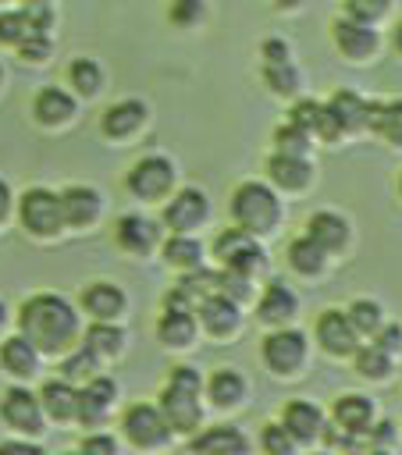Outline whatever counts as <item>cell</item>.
I'll return each mask as SVG.
<instances>
[{"label": "cell", "mask_w": 402, "mask_h": 455, "mask_svg": "<svg viewBox=\"0 0 402 455\" xmlns=\"http://www.w3.org/2000/svg\"><path fill=\"white\" fill-rule=\"evenodd\" d=\"M171 384L199 395V384H203V380H199V373H196L192 366H174V370H171Z\"/></svg>", "instance_id": "obj_49"}, {"label": "cell", "mask_w": 402, "mask_h": 455, "mask_svg": "<svg viewBox=\"0 0 402 455\" xmlns=\"http://www.w3.org/2000/svg\"><path fill=\"white\" fill-rule=\"evenodd\" d=\"M213 252L221 256L224 267H235V270H245V274H253L256 267H263V252H260V245L253 242V235H249L245 228L224 231V235L213 242Z\"/></svg>", "instance_id": "obj_4"}, {"label": "cell", "mask_w": 402, "mask_h": 455, "mask_svg": "<svg viewBox=\"0 0 402 455\" xmlns=\"http://www.w3.org/2000/svg\"><path fill=\"white\" fill-rule=\"evenodd\" d=\"M388 4H391V0H345L349 14L359 18V21H377V18L388 11Z\"/></svg>", "instance_id": "obj_45"}, {"label": "cell", "mask_w": 402, "mask_h": 455, "mask_svg": "<svg viewBox=\"0 0 402 455\" xmlns=\"http://www.w3.org/2000/svg\"><path fill=\"white\" fill-rule=\"evenodd\" d=\"M263 75H267V82H270L277 92H292V89L299 85V75H295V68H292L288 60H281V64H267Z\"/></svg>", "instance_id": "obj_41"}, {"label": "cell", "mask_w": 402, "mask_h": 455, "mask_svg": "<svg viewBox=\"0 0 402 455\" xmlns=\"http://www.w3.org/2000/svg\"><path fill=\"white\" fill-rule=\"evenodd\" d=\"M160 412H164L167 427H174V430H196V423H199L196 391H185V387L167 384V391L160 395Z\"/></svg>", "instance_id": "obj_10"}, {"label": "cell", "mask_w": 402, "mask_h": 455, "mask_svg": "<svg viewBox=\"0 0 402 455\" xmlns=\"http://www.w3.org/2000/svg\"><path fill=\"white\" fill-rule=\"evenodd\" d=\"M82 306H85L96 320H114V316L125 309V291L114 288V284H107V281H100V284H89V288L82 291Z\"/></svg>", "instance_id": "obj_16"}, {"label": "cell", "mask_w": 402, "mask_h": 455, "mask_svg": "<svg viewBox=\"0 0 402 455\" xmlns=\"http://www.w3.org/2000/svg\"><path fill=\"white\" fill-rule=\"evenodd\" d=\"M398 188H402V181H398Z\"/></svg>", "instance_id": "obj_61"}, {"label": "cell", "mask_w": 402, "mask_h": 455, "mask_svg": "<svg viewBox=\"0 0 402 455\" xmlns=\"http://www.w3.org/2000/svg\"><path fill=\"white\" fill-rule=\"evenodd\" d=\"M60 370H64L68 380H71V377H92V370H96V352H92V348H82V352L68 355Z\"/></svg>", "instance_id": "obj_43"}, {"label": "cell", "mask_w": 402, "mask_h": 455, "mask_svg": "<svg viewBox=\"0 0 402 455\" xmlns=\"http://www.w3.org/2000/svg\"><path fill=\"white\" fill-rule=\"evenodd\" d=\"M327 107H331V114L338 117L342 132H345V128H349V132H352V128H363V124H366V114H370V103H366L363 96H356V92H345V89L334 92Z\"/></svg>", "instance_id": "obj_23"}, {"label": "cell", "mask_w": 402, "mask_h": 455, "mask_svg": "<svg viewBox=\"0 0 402 455\" xmlns=\"http://www.w3.org/2000/svg\"><path fill=\"white\" fill-rule=\"evenodd\" d=\"M174 181V171H171V160L164 156H142L132 171H128V188L139 196V199H157L171 188Z\"/></svg>", "instance_id": "obj_5"}, {"label": "cell", "mask_w": 402, "mask_h": 455, "mask_svg": "<svg viewBox=\"0 0 402 455\" xmlns=\"http://www.w3.org/2000/svg\"><path fill=\"white\" fill-rule=\"evenodd\" d=\"M263 57H267V64H281V60H288V46L281 39H267L263 43Z\"/></svg>", "instance_id": "obj_52"}, {"label": "cell", "mask_w": 402, "mask_h": 455, "mask_svg": "<svg viewBox=\"0 0 402 455\" xmlns=\"http://www.w3.org/2000/svg\"><path fill=\"white\" fill-rule=\"evenodd\" d=\"M4 320H7V309H4V302H0V327H4Z\"/></svg>", "instance_id": "obj_58"}, {"label": "cell", "mask_w": 402, "mask_h": 455, "mask_svg": "<svg viewBox=\"0 0 402 455\" xmlns=\"http://www.w3.org/2000/svg\"><path fill=\"white\" fill-rule=\"evenodd\" d=\"M324 252H327V249L306 235V238H295V242L288 245V263H292L299 274H317V270L324 267Z\"/></svg>", "instance_id": "obj_31"}, {"label": "cell", "mask_w": 402, "mask_h": 455, "mask_svg": "<svg viewBox=\"0 0 402 455\" xmlns=\"http://www.w3.org/2000/svg\"><path fill=\"white\" fill-rule=\"evenodd\" d=\"M285 427H288V434H292L295 441H310V437L320 434L324 416H320V409L310 405V402H288V405H285Z\"/></svg>", "instance_id": "obj_20"}, {"label": "cell", "mask_w": 402, "mask_h": 455, "mask_svg": "<svg viewBox=\"0 0 402 455\" xmlns=\"http://www.w3.org/2000/svg\"><path fill=\"white\" fill-rule=\"evenodd\" d=\"M0 451H28V455H39V448H36V444H21V441H4V444H0Z\"/></svg>", "instance_id": "obj_54"}, {"label": "cell", "mask_w": 402, "mask_h": 455, "mask_svg": "<svg viewBox=\"0 0 402 455\" xmlns=\"http://www.w3.org/2000/svg\"><path fill=\"white\" fill-rule=\"evenodd\" d=\"M82 448H85V451H107V455H110V451H114V441H110V437H85Z\"/></svg>", "instance_id": "obj_53"}, {"label": "cell", "mask_w": 402, "mask_h": 455, "mask_svg": "<svg viewBox=\"0 0 402 455\" xmlns=\"http://www.w3.org/2000/svg\"><path fill=\"white\" fill-rule=\"evenodd\" d=\"M302 355H306V341H302L299 331H277V334H270V338L263 341V359H267L270 370H277V373L295 370V366L302 363Z\"/></svg>", "instance_id": "obj_8"}, {"label": "cell", "mask_w": 402, "mask_h": 455, "mask_svg": "<svg viewBox=\"0 0 402 455\" xmlns=\"http://www.w3.org/2000/svg\"><path fill=\"white\" fill-rule=\"evenodd\" d=\"M199 14H203V0H174V7H171V18L178 25H192Z\"/></svg>", "instance_id": "obj_48"}, {"label": "cell", "mask_w": 402, "mask_h": 455, "mask_svg": "<svg viewBox=\"0 0 402 455\" xmlns=\"http://www.w3.org/2000/svg\"><path fill=\"white\" fill-rule=\"evenodd\" d=\"M121 341H125V334H121L117 327H110L107 320H96V323L85 331V348H92L96 355H114V352L121 348Z\"/></svg>", "instance_id": "obj_33"}, {"label": "cell", "mask_w": 402, "mask_h": 455, "mask_svg": "<svg viewBox=\"0 0 402 455\" xmlns=\"http://www.w3.org/2000/svg\"><path fill=\"white\" fill-rule=\"evenodd\" d=\"M60 213H64V224H75V228L89 224L100 213V196L92 188H85V185H71L60 196Z\"/></svg>", "instance_id": "obj_15"}, {"label": "cell", "mask_w": 402, "mask_h": 455, "mask_svg": "<svg viewBox=\"0 0 402 455\" xmlns=\"http://www.w3.org/2000/svg\"><path fill=\"white\" fill-rule=\"evenodd\" d=\"M292 444H295V437L288 434L285 423H270V427L263 430V448H267V451H274V455H288Z\"/></svg>", "instance_id": "obj_44"}, {"label": "cell", "mask_w": 402, "mask_h": 455, "mask_svg": "<svg viewBox=\"0 0 402 455\" xmlns=\"http://www.w3.org/2000/svg\"><path fill=\"white\" fill-rule=\"evenodd\" d=\"M0 416H4L11 427L25 430V434H39V427H43V405H39V398H36L32 391H25V387H11V391L4 395Z\"/></svg>", "instance_id": "obj_6"}, {"label": "cell", "mask_w": 402, "mask_h": 455, "mask_svg": "<svg viewBox=\"0 0 402 455\" xmlns=\"http://www.w3.org/2000/svg\"><path fill=\"white\" fill-rule=\"evenodd\" d=\"M395 46H398V53H402V21L395 25Z\"/></svg>", "instance_id": "obj_57"}, {"label": "cell", "mask_w": 402, "mask_h": 455, "mask_svg": "<svg viewBox=\"0 0 402 455\" xmlns=\"http://www.w3.org/2000/svg\"><path fill=\"white\" fill-rule=\"evenodd\" d=\"M356 370H359L363 377H388V370H391V352H384V348L374 341V345H366V348L356 352Z\"/></svg>", "instance_id": "obj_36"}, {"label": "cell", "mask_w": 402, "mask_h": 455, "mask_svg": "<svg viewBox=\"0 0 402 455\" xmlns=\"http://www.w3.org/2000/svg\"><path fill=\"white\" fill-rule=\"evenodd\" d=\"M349 323L356 327V334H374L381 327V306L370 299H359L349 306Z\"/></svg>", "instance_id": "obj_37"}, {"label": "cell", "mask_w": 402, "mask_h": 455, "mask_svg": "<svg viewBox=\"0 0 402 455\" xmlns=\"http://www.w3.org/2000/svg\"><path fill=\"white\" fill-rule=\"evenodd\" d=\"M199 320L210 334H228L238 327V302L228 295H203L199 299Z\"/></svg>", "instance_id": "obj_14"}, {"label": "cell", "mask_w": 402, "mask_h": 455, "mask_svg": "<svg viewBox=\"0 0 402 455\" xmlns=\"http://www.w3.org/2000/svg\"><path fill=\"white\" fill-rule=\"evenodd\" d=\"M25 4H46V0H25Z\"/></svg>", "instance_id": "obj_60"}, {"label": "cell", "mask_w": 402, "mask_h": 455, "mask_svg": "<svg viewBox=\"0 0 402 455\" xmlns=\"http://www.w3.org/2000/svg\"><path fill=\"white\" fill-rule=\"evenodd\" d=\"M203 217H206V196L196 192V188L178 192V196L167 203V210H164V220H167V228H174V231H189V228H196Z\"/></svg>", "instance_id": "obj_13"}, {"label": "cell", "mask_w": 402, "mask_h": 455, "mask_svg": "<svg viewBox=\"0 0 402 455\" xmlns=\"http://www.w3.org/2000/svg\"><path fill=\"white\" fill-rule=\"evenodd\" d=\"M18 50H21L25 60H46L50 57V39H46V32H39V36H28L25 43H18Z\"/></svg>", "instance_id": "obj_47"}, {"label": "cell", "mask_w": 402, "mask_h": 455, "mask_svg": "<svg viewBox=\"0 0 402 455\" xmlns=\"http://www.w3.org/2000/svg\"><path fill=\"white\" fill-rule=\"evenodd\" d=\"M267 171H270V178H274L277 185H285V188H302V185L310 181V167H306V160H302V156H292V153H277V156H270Z\"/></svg>", "instance_id": "obj_28"}, {"label": "cell", "mask_w": 402, "mask_h": 455, "mask_svg": "<svg viewBox=\"0 0 402 455\" xmlns=\"http://www.w3.org/2000/svg\"><path fill=\"white\" fill-rule=\"evenodd\" d=\"M310 139V132H302L299 124H285V128H277V135H274V142H277V153H292V156H302L306 153V142Z\"/></svg>", "instance_id": "obj_40"}, {"label": "cell", "mask_w": 402, "mask_h": 455, "mask_svg": "<svg viewBox=\"0 0 402 455\" xmlns=\"http://www.w3.org/2000/svg\"><path fill=\"white\" fill-rule=\"evenodd\" d=\"M21 224L32 231V235H57L60 224H64V213H60V196L46 192V188H28L21 196Z\"/></svg>", "instance_id": "obj_3"}, {"label": "cell", "mask_w": 402, "mask_h": 455, "mask_svg": "<svg viewBox=\"0 0 402 455\" xmlns=\"http://www.w3.org/2000/svg\"><path fill=\"white\" fill-rule=\"evenodd\" d=\"M68 75H71V85H75L78 92H85V96H92V92L100 89V82H103V75H100V68H96L92 60H75V64L68 68Z\"/></svg>", "instance_id": "obj_38"}, {"label": "cell", "mask_w": 402, "mask_h": 455, "mask_svg": "<svg viewBox=\"0 0 402 455\" xmlns=\"http://www.w3.org/2000/svg\"><path fill=\"white\" fill-rule=\"evenodd\" d=\"M306 235H310L313 242H320L324 249H342L345 238H349V224H345L338 213H313Z\"/></svg>", "instance_id": "obj_24"}, {"label": "cell", "mask_w": 402, "mask_h": 455, "mask_svg": "<svg viewBox=\"0 0 402 455\" xmlns=\"http://www.w3.org/2000/svg\"><path fill=\"white\" fill-rule=\"evenodd\" d=\"M167 430H171V427H167L164 412L153 409V405H132V409L125 412V434H128L135 444H142V448L167 441Z\"/></svg>", "instance_id": "obj_7"}, {"label": "cell", "mask_w": 402, "mask_h": 455, "mask_svg": "<svg viewBox=\"0 0 402 455\" xmlns=\"http://www.w3.org/2000/svg\"><path fill=\"white\" fill-rule=\"evenodd\" d=\"M317 338H320V345H324L327 352H334V355L356 352V327H352L349 316L338 313V309H327V313L317 320Z\"/></svg>", "instance_id": "obj_11"}, {"label": "cell", "mask_w": 402, "mask_h": 455, "mask_svg": "<svg viewBox=\"0 0 402 455\" xmlns=\"http://www.w3.org/2000/svg\"><path fill=\"white\" fill-rule=\"evenodd\" d=\"M39 405L53 416V419H71L75 416V405H78V391L64 380H46L43 391H39Z\"/></svg>", "instance_id": "obj_19"}, {"label": "cell", "mask_w": 402, "mask_h": 455, "mask_svg": "<svg viewBox=\"0 0 402 455\" xmlns=\"http://www.w3.org/2000/svg\"><path fill=\"white\" fill-rule=\"evenodd\" d=\"M7 206H11V192H7V185L0 181V220L7 217Z\"/></svg>", "instance_id": "obj_56"}, {"label": "cell", "mask_w": 402, "mask_h": 455, "mask_svg": "<svg viewBox=\"0 0 402 455\" xmlns=\"http://www.w3.org/2000/svg\"><path fill=\"white\" fill-rule=\"evenodd\" d=\"M217 288H221V295L242 302L249 295V274L245 270H235V267H224V274H217Z\"/></svg>", "instance_id": "obj_39"}, {"label": "cell", "mask_w": 402, "mask_h": 455, "mask_svg": "<svg viewBox=\"0 0 402 455\" xmlns=\"http://www.w3.org/2000/svg\"><path fill=\"white\" fill-rule=\"evenodd\" d=\"M164 256H167V263H171V267L192 270V267H199L203 249H199V242H192V238H185V235H174V238L164 245Z\"/></svg>", "instance_id": "obj_34"}, {"label": "cell", "mask_w": 402, "mask_h": 455, "mask_svg": "<svg viewBox=\"0 0 402 455\" xmlns=\"http://www.w3.org/2000/svg\"><path fill=\"white\" fill-rule=\"evenodd\" d=\"M249 444H245V437L235 430V427H217V430H206L203 437H196L192 441V451H245Z\"/></svg>", "instance_id": "obj_30"}, {"label": "cell", "mask_w": 402, "mask_h": 455, "mask_svg": "<svg viewBox=\"0 0 402 455\" xmlns=\"http://www.w3.org/2000/svg\"><path fill=\"white\" fill-rule=\"evenodd\" d=\"M334 43L349 57H370L377 50V32L370 28V21H359L349 14V18L334 21Z\"/></svg>", "instance_id": "obj_9"}, {"label": "cell", "mask_w": 402, "mask_h": 455, "mask_svg": "<svg viewBox=\"0 0 402 455\" xmlns=\"http://www.w3.org/2000/svg\"><path fill=\"white\" fill-rule=\"evenodd\" d=\"M313 132H320L324 139H338L342 124H338V117L331 114V107H320V114H317V128H313Z\"/></svg>", "instance_id": "obj_51"}, {"label": "cell", "mask_w": 402, "mask_h": 455, "mask_svg": "<svg viewBox=\"0 0 402 455\" xmlns=\"http://www.w3.org/2000/svg\"><path fill=\"white\" fill-rule=\"evenodd\" d=\"M391 437H395V430H391V423H381V427L374 430V441H381V444H384V441H391Z\"/></svg>", "instance_id": "obj_55"}, {"label": "cell", "mask_w": 402, "mask_h": 455, "mask_svg": "<svg viewBox=\"0 0 402 455\" xmlns=\"http://www.w3.org/2000/svg\"><path fill=\"white\" fill-rule=\"evenodd\" d=\"M110 402H114V380H107V377H92V380L78 391L75 416H78L85 427H92V423H100V419L107 416Z\"/></svg>", "instance_id": "obj_12"}, {"label": "cell", "mask_w": 402, "mask_h": 455, "mask_svg": "<svg viewBox=\"0 0 402 455\" xmlns=\"http://www.w3.org/2000/svg\"><path fill=\"white\" fill-rule=\"evenodd\" d=\"M245 395V380L235 373V370H217L210 377V398L217 405H235L238 398Z\"/></svg>", "instance_id": "obj_32"}, {"label": "cell", "mask_w": 402, "mask_h": 455, "mask_svg": "<svg viewBox=\"0 0 402 455\" xmlns=\"http://www.w3.org/2000/svg\"><path fill=\"white\" fill-rule=\"evenodd\" d=\"M277 4H285V7H288V4H299V0H277Z\"/></svg>", "instance_id": "obj_59"}, {"label": "cell", "mask_w": 402, "mask_h": 455, "mask_svg": "<svg viewBox=\"0 0 402 455\" xmlns=\"http://www.w3.org/2000/svg\"><path fill=\"white\" fill-rule=\"evenodd\" d=\"M366 124H370L381 139L402 146V100H391V103H370Z\"/></svg>", "instance_id": "obj_21"}, {"label": "cell", "mask_w": 402, "mask_h": 455, "mask_svg": "<svg viewBox=\"0 0 402 455\" xmlns=\"http://www.w3.org/2000/svg\"><path fill=\"white\" fill-rule=\"evenodd\" d=\"M178 288H181V291H185L189 299H203V295H206L210 288H217V274H210V270H199V267H192V274H189V277H185V281H181Z\"/></svg>", "instance_id": "obj_42"}, {"label": "cell", "mask_w": 402, "mask_h": 455, "mask_svg": "<svg viewBox=\"0 0 402 455\" xmlns=\"http://www.w3.org/2000/svg\"><path fill=\"white\" fill-rule=\"evenodd\" d=\"M28 36H39V28L32 25L28 11H11V14H0V43H25Z\"/></svg>", "instance_id": "obj_35"}, {"label": "cell", "mask_w": 402, "mask_h": 455, "mask_svg": "<svg viewBox=\"0 0 402 455\" xmlns=\"http://www.w3.org/2000/svg\"><path fill=\"white\" fill-rule=\"evenodd\" d=\"M334 419L345 430H366L370 419H374V405L363 395H345V398L334 402Z\"/></svg>", "instance_id": "obj_27"}, {"label": "cell", "mask_w": 402, "mask_h": 455, "mask_svg": "<svg viewBox=\"0 0 402 455\" xmlns=\"http://www.w3.org/2000/svg\"><path fill=\"white\" fill-rule=\"evenodd\" d=\"M142 121H146V107H142L139 100H125V103H114V107L103 114V132L114 135V139H121V135L135 132Z\"/></svg>", "instance_id": "obj_22"}, {"label": "cell", "mask_w": 402, "mask_h": 455, "mask_svg": "<svg viewBox=\"0 0 402 455\" xmlns=\"http://www.w3.org/2000/svg\"><path fill=\"white\" fill-rule=\"evenodd\" d=\"M75 114V100L64 92V89H43L39 96H36V117L43 121V124H60V121H68Z\"/></svg>", "instance_id": "obj_25"}, {"label": "cell", "mask_w": 402, "mask_h": 455, "mask_svg": "<svg viewBox=\"0 0 402 455\" xmlns=\"http://www.w3.org/2000/svg\"><path fill=\"white\" fill-rule=\"evenodd\" d=\"M117 242L132 252H149V245L157 242V224L139 213H125L117 220Z\"/></svg>", "instance_id": "obj_17"}, {"label": "cell", "mask_w": 402, "mask_h": 455, "mask_svg": "<svg viewBox=\"0 0 402 455\" xmlns=\"http://www.w3.org/2000/svg\"><path fill=\"white\" fill-rule=\"evenodd\" d=\"M36 352H39V348H36L25 334H14V338H7V341L0 345V363H4L7 373L28 377V373L36 370Z\"/></svg>", "instance_id": "obj_18"}, {"label": "cell", "mask_w": 402, "mask_h": 455, "mask_svg": "<svg viewBox=\"0 0 402 455\" xmlns=\"http://www.w3.org/2000/svg\"><path fill=\"white\" fill-rule=\"evenodd\" d=\"M18 323H21V334L39 348V352H60L75 341L78 334V316L71 309L68 299L53 295V291H43V295H32L21 313H18Z\"/></svg>", "instance_id": "obj_1"}, {"label": "cell", "mask_w": 402, "mask_h": 455, "mask_svg": "<svg viewBox=\"0 0 402 455\" xmlns=\"http://www.w3.org/2000/svg\"><path fill=\"white\" fill-rule=\"evenodd\" d=\"M317 114H320V103L302 100V103L292 107V124H299L302 132H313V128H317Z\"/></svg>", "instance_id": "obj_46"}, {"label": "cell", "mask_w": 402, "mask_h": 455, "mask_svg": "<svg viewBox=\"0 0 402 455\" xmlns=\"http://www.w3.org/2000/svg\"><path fill=\"white\" fill-rule=\"evenodd\" d=\"M231 217L238 228H245L249 235H260V231H270L274 220H277V199L270 188H263L260 181H245L235 188L231 196Z\"/></svg>", "instance_id": "obj_2"}, {"label": "cell", "mask_w": 402, "mask_h": 455, "mask_svg": "<svg viewBox=\"0 0 402 455\" xmlns=\"http://www.w3.org/2000/svg\"><path fill=\"white\" fill-rule=\"evenodd\" d=\"M374 334H377V345H381L384 352H398V348H402V327H398V323H391V327H377Z\"/></svg>", "instance_id": "obj_50"}, {"label": "cell", "mask_w": 402, "mask_h": 455, "mask_svg": "<svg viewBox=\"0 0 402 455\" xmlns=\"http://www.w3.org/2000/svg\"><path fill=\"white\" fill-rule=\"evenodd\" d=\"M157 334H160L164 345H189L192 334H196V320L189 316V309L167 306V313H164L160 323H157Z\"/></svg>", "instance_id": "obj_26"}, {"label": "cell", "mask_w": 402, "mask_h": 455, "mask_svg": "<svg viewBox=\"0 0 402 455\" xmlns=\"http://www.w3.org/2000/svg\"><path fill=\"white\" fill-rule=\"evenodd\" d=\"M295 295L285 288V284H270L267 291H263V299H260V320H267V323H277V320H288L292 313H295Z\"/></svg>", "instance_id": "obj_29"}]
</instances>
